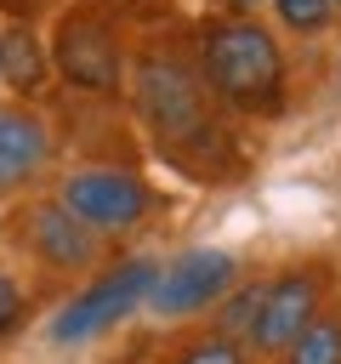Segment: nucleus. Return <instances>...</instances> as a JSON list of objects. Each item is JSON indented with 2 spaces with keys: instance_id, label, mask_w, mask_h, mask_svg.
Returning <instances> with one entry per match:
<instances>
[{
  "instance_id": "obj_1",
  "label": "nucleus",
  "mask_w": 341,
  "mask_h": 364,
  "mask_svg": "<svg viewBox=\"0 0 341 364\" xmlns=\"http://www.w3.org/2000/svg\"><path fill=\"white\" fill-rule=\"evenodd\" d=\"M125 108L148 136V154L188 182H233L250 165V154L233 136V119L216 108L188 46L170 34H148L131 46Z\"/></svg>"
},
{
  "instance_id": "obj_2",
  "label": "nucleus",
  "mask_w": 341,
  "mask_h": 364,
  "mask_svg": "<svg viewBox=\"0 0 341 364\" xmlns=\"http://www.w3.org/2000/svg\"><path fill=\"white\" fill-rule=\"evenodd\" d=\"M182 46L216 97V108L239 125H278L296 102V74H290V46L267 17H222V11H193L182 23Z\"/></svg>"
},
{
  "instance_id": "obj_3",
  "label": "nucleus",
  "mask_w": 341,
  "mask_h": 364,
  "mask_svg": "<svg viewBox=\"0 0 341 364\" xmlns=\"http://www.w3.org/2000/svg\"><path fill=\"white\" fill-rule=\"evenodd\" d=\"M131 28L125 17L91 6V0H68L51 11L45 23V57H51V80L68 85L85 102H125V74H131Z\"/></svg>"
},
{
  "instance_id": "obj_4",
  "label": "nucleus",
  "mask_w": 341,
  "mask_h": 364,
  "mask_svg": "<svg viewBox=\"0 0 341 364\" xmlns=\"http://www.w3.org/2000/svg\"><path fill=\"white\" fill-rule=\"evenodd\" d=\"M159 256L153 250H119L108 256L91 279H80L45 318V341L51 347H91L102 336H114L125 318H136L148 307Z\"/></svg>"
},
{
  "instance_id": "obj_5",
  "label": "nucleus",
  "mask_w": 341,
  "mask_h": 364,
  "mask_svg": "<svg viewBox=\"0 0 341 364\" xmlns=\"http://www.w3.org/2000/svg\"><path fill=\"white\" fill-rule=\"evenodd\" d=\"M0 239H6L34 273H45V279H68V284L91 279V273L114 256V245H108L102 233H91V228H85L51 188H40V193L6 205V216H0Z\"/></svg>"
},
{
  "instance_id": "obj_6",
  "label": "nucleus",
  "mask_w": 341,
  "mask_h": 364,
  "mask_svg": "<svg viewBox=\"0 0 341 364\" xmlns=\"http://www.w3.org/2000/svg\"><path fill=\"white\" fill-rule=\"evenodd\" d=\"M51 193H57L91 233H102L108 245H114V239H131V233H142L148 222L165 216V193L148 182V171L114 165V159H85V165L57 171Z\"/></svg>"
},
{
  "instance_id": "obj_7",
  "label": "nucleus",
  "mask_w": 341,
  "mask_h": 364,
  "mask_svg": "<svg viewBox=\"0 0 341 364\" xmlns=\"http://www.w3.org/2000/svg\"><path fill=\"white\" fill-rule=\"evenodd\" d=\"M330 301H341V267L335 256H296L284 267L267 273V290H261V313H256V330H250V358L256 364H273Z\"/></svg>"
},
{
  "instance_id": "obj_8",
  "label": "nucleus",
  "mask_w": 341,
  "mask_h": 364,
  "mask_svg": "<svg viewBox=\"0 0 341 364\" xmlns=\"http://www.w3.org/2000/svg\"><path fill=\"white\" fill-rule=\"evenodd\" d=\"M244 279V256L222 250V245H188L176 256H159L153 290H148V318L159 324H193L210 318V307Z\"/></svg>"
},
{
  "instance_id": "obj_9",
  "label": "nucleus",
  "mask_w": 341,
  "mask_h": 364,
  "mask_svg": "<svg viewBox=\"0 0 341 364\" xmlns=\"http://www.w3.org/2000/svg\"><path fill=\"white\" fill-rule=\"evenodd\" d=\"M57 154H63L57 119L40 102L0 97V205L40 193L57 171Z\"/></svg>"
},
{
  "instance_id": "obj_10",
  "label": "nucleus",
  "mask_w": 341,
  "mask_h": 364,
  "mask_svg": "<svg viewBox=\"0 0 341 364\" xmlns=\"http://www.w3.org/2000/svg\"><path fill=\"white\" fill-rule=\"evenodd\" d=\"M0 85L23 102H40L51 85V57H45V34L34 28V17H11L6 40H0Z\"/></svg>"
},
{
  "instance_id": "obj_11",
  "label": "nucleus",
  "mask_w": 341,
  "mask_h": 364,
  "mask_svg": "<svg viewBox=\"0 0 341 364\" xmlns=\"http://www.w3.org/2000/svg\"><path fill=\"white\" fill-rule=\"evenodd\" d=\"M159 364H256V358H250L244 341H233V336H222L210 324H193L159 353Z\"/></svg>"
},
{
  "instance_id": "obj_12",
  "label": "nucleus",
  "mask_w": 341,
  "mask_h": 364,
  "mask_svg": "<svg viewBox=\"0 0 341 364\" xmlns=\"http://www.w3.org/2000/svg\"><path fill=\"white\" fill-rule=\"evenodd\" d=\"M267 23L278 28V40L313 46V40H324L341 17H335V0H267Z\"/></svg>"
},
{
  "instance_id": "obj_13",
  "label": "nucleus",
  "mask_w": 341,
  "mask_h": 364,
  "mask_svg": "<svg viewBox=\"0 0 341 364\" xmlns=\"http://www.w3.org/2000/svg\"><path fill=\"white\" fill-rule=\"evenodd\" d=\"M261 290H267V273H244L216 307H210V330H222V336H233V341H250V330H256V313H261Z\"/></svg>"
},
{
  "instance_id": "obj_14",
  "label": "nucleus",
  "mask_w": 341,
  "mask_h": 364,
  "mask_svg": "<svg viewBox=\"0 0 341 364\" xmlns=\"http://www.w3.org/2000/svg\"><path fill=\"white\" fill-rule=\"evenodd\" d=\"M273 364H341V301H330Z\"/></svg>"
},
{
  "instance_id": "obj_15",
  "label": "nucleus",
  "mask_w": 341,
  "mask_h": 364,
  "mask_svg": "<svg viewBox=\"0 0 341 364\" xmlns=\"http://www.w3.org/2000/svg\"><path fill=\"white\" fill-rule=\"evenodd\" d=\"M34 318H40V290L11 262H0V347H11L17 336H28Z\"/></svg>"
},
{
  "instance_id": "obj_16",
  "label": "nucleus",
  "mask_w": 341,
  "mask_h": 364,
  "mask_svg": "<svg viewBox=\"0 0 341 364\" xmlns=\"http://www.w3.org/2000/svg\"><path fill=\"white\" fill-rule=\"evenodd\" d=\"M199 11H222V17H261L267 0H199Z\"/></svg>"
},
{
  "instance_id": "obj_17",
  "label": "nucleus",
  "mask_w": 341,
  "mask_h": 364,
  "mask_svg": "<svg viewBox=\"0 0 341 364\" xmlns=\"http://www.w3.org/2000/svg\"><path fill=\"white\" fill-rule=\"evenodd\" d=\"M91 6H102V11H114V17H131V11H142L148 0H91Z\"/></svg>"
},
{
  "instance_id": "obj_18",
  "label": "nucleus",
  "mask_w": 341,
  "mask_h": 364,
  "mask_svg": "<svg viewBox=\"0 0 341 364\" xmlns=\"http://www.w3.org/2000/svg\"><path fill=\"white\" fill-rule=\"evenodd\" d=\"M0 40H6V17H0Z\"/></svg>"
},
{
  "instance_id": "obj_19",
  "label": "nucleus",
  "mask_w": 341,
  "mask_h": 364,
  "mask_svg": "<svg viewBox=\"0 0 341 364\" xmlns=\"http://www.w3.org/2000/svg\"><path fill=\"white\" fill-rule=\"evenodd\" d=\"M335 17H341V0H335Z\"/></svg>"
}]
</instances>
